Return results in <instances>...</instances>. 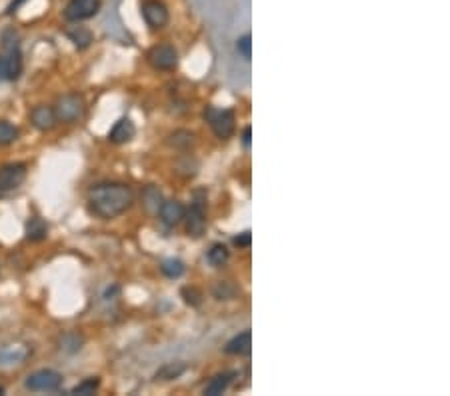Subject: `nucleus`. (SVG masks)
Returning <instances> with one entry per match:
<instances>
[{"label": "nucleus", "mask_w": 450, "mask_h": 396, "mask_svg": "<svg viewBox=\"0 0 450 396\" xmlns=\"http://www.w3.org/2000/svg\"><path fill=\"white\" fill-rule=\"evenodd\" d=\"M250 134H252V129H250V127H246L244 132H242V142H244L246 146H250Z\"/></svg>", "instance_id": "c85d7f7f"}, {"label": "nucleus", "mask_w": 450, "mask_h": 396, "mask_svg": "<svg viewBox=\"0 0 450 396\" xmlns=\"http://www.w3.org/2000/svg\"><path fill=\"white\" fill-rule=\"evenodd\" d=\"M235 376H237V372H235V370H228V372L216 374V376L212 378L211 382H209V384L204 386V395H207V396H218V395H222V393H226V391H228V386L233 384Z\"/></svg>", "instance_id": "dca6fc26"}, {"label": "nucleus", "mask_w": 450, "mask_h": 396, "mask_svg": "<svg viewBox=\"0 0 450 396\" xmlns=\"http://www.w3.org/2000/svg\"><path fill=\"white\" fill-rule=\"evenodd\" d=\"M66 36L70 38V42L79 49V51H84V49H88L90 47V42H92V32L88 30L86 27H72L66 30Z\"/></svg>", "instance_id": "a211bd4d"}, {"label": "nucleus", "mask_w": 450, "mask_h": 396, "mask_svg": "<svg viewBox=\"0 0 450 396\" xmlns=\"http://www.w3.org/2000/svg\"><path fill=\"white\" fill-rule=\"evenodd\" d=\"M98 386H101V380H98L96 376H92V378H86V380H82L80 384H77V386L70 391V395H77V396L94 395V393L98 391Z\"/></svg>", "instance_id": "5701e85b"}, {"label": "nucleus", "mask_w": 450, "mask_h": 396, "mask_svg": "<svg viewBox=\"0 0 450 396\" xmlns=\"http://www.w3.org/2000/svg\"><path fill=\"white\" fill-rule=\"evenodd\" d=\"M250 346H252V332L250 330H244L237 334L235 339H230L226 346H224V352L226 354H233V356H242V354H248L250 352Z\"/></svg>", "instance_id": "2eb2a0df"}, {"label": "nucleus", "mask_w": 450, "mask_h": 396, "mask_svg": "<svg viewBox=\"0 0 450 396\" xmlns=\"http://www.w3.org/2000/svg\"><path fill=\"white\" fill-rule=\"evenodd\" d=\"M204 118L211 122L212 131L218 138H230L235 132V112L233 110H216V108H207Z\"/></svg>", "instance_id": "423d86ee"}, {"label": "nucleus", "mask_w": 450, "mask_h": 396, "mask_svg": "<svg viewBox=\"0 0 450 396\" xmlns=\"http://www.w3.org/2000/svg\"><path fill=\"white\" fill-rule=\"evenodd\" d=\"M25 233H27V238L30 242H40V240H44L47 235H49V224H47L44 218L32 216V218H28L27 220Z\"/></svg>", "instance_id": "f3484780"}, {"label": "nucleus", "mask_w": 450, "mask_h": 396, "mask_svg": "<svg viewBox=\"0 0 450 396\" xmlns=\"http://www.w3.org/2000/svg\"><path fill=\"white\" fill-rule=\"evenodd\" d=\"M237 51L244 60H250V56H252V38H250V34L240 36L237 40Z\"/></svg>", "instance_id": "393cba45"}, {"label": "nucleus", "mask_w": 450, "mask_h": 396, "mask_svg": "<svg viewBox=\"0 0 450 396\" xmlns=\"http://www.w3.org/2000/svg\"><path fill=\"white\" fill-rule=\"evenodd\" d=\"M159 214L162 224L172 228V226H176L185 220V207L178 200H166V202L160 204Z\"/></svg>", "instance_id": "ddd939ff"}, {"label": "nucleus", "mask_w": 450, "mask_h": 396, "mask_svg": "<svg viewBox=\"0 0 450 396\" xmlns=\"http://www.w3.org/2000/svg\"><path fill=\"white\" fill-rule=\"evenodd\" d=\"M103 2L101 0H70L64 8V18L68 23H82L98 14Z\"/></svg>", "instance_id": "0eeeda50"}, {"label": "nucleus", "mask_w": 450, "mask_h": 396, "mask_svg": "<svg viewBox=\"0 0 450 396\" xmlns=\"http://www.w3.org/2000/svg\"><path fill=\"white\" fill-rule=\"evenodd\" d=\"M2 58L6 66V80H18L23 75V51L21 38L12 28H6L2 32Z\"/></svg>", "instance_id": "f03ea898"}, {"label": "nucleus", "mask_w": 450, "mask_h": 396, "mask_svg": "<svg viewBox=\"0 0 450 396\" xmlns=\"http://www.w3.org/2000/svg\"><path fill=\"white\" fill-rule=\"evenodd\" d=\"M185 370V362H168V365H164V367L157 372V378H160V380H172V378H178Z\"/></svg>", "instance_id": "4be33fe9"}, {"label": "nucleus", "mask_w": 450, "mask_h": 396, "mask_svg": "<svg viewBox=\"0 0 450 396\" xmlns=\"http://www.w3.org/2000/svg\"><path fill=\"white\" fill-rule=\"evenodd\" d=\"M148 62L157 70H174L178 66V53L170 44H159L148 53Z\"/></svg>", "instance_id": "1a4fd4ad"}, {"label": "nucleus", "mask_w": 450, "mask_h": 396, "mask_svg": "<svg viewBox=\"0 0 450 396\" xmlns=\"http://www.w3.org/2000/svg\"><path fill=\"white\" fill-rule=\"evenodd\" d=\"M23 2H25V0H12V2H10V6L6 8V14H14V12L18 10V6H21Z\"/></svg>", "instance_id": "cd10ccee"}, {"label": "nucleus", "mask_w": 450, "mask_h": 396, "mask_svg": "<svg viewBox=\"0 0 450 396\" xmlns=\"http://www.w3.org/2000/svg\"><path fill=\"white\" fill-rule=\"evenodd\" d=\"M235 246H239V248H248L250 246V242H252V233L250 230H246V233H242L239 237H235Z\"/></svg>", "instance_id": "bb28decb"}, {"label": "nucleus", "mask_w": 450, "mask_h": 396, "mask_svg": "<svg viewBox=\"0 0 450 396\" xmlns=\"http://www.w3.org/2000/svg\"><path fill=\"white\" fill-rule=\"evenodd\" d=\"M0 395H4V388H2V386H0Z\"/></svg>", "instance_id": "7c9ffc66"}, {"label": "nucleus", "mask_w": 450, "mask_h": 396, "mask_svg": "<svg viewBox=\"0 0 450 396\" xmlns=\"http://www.w3.org/2000/svg\"><path fill=\"white\" fill-rule=\"evenodd\" d=\"M84 110H86V105H84V98L80 94H66L62 98H58V103L54 106V114L58 120L62 122H77L84 116Z\"/></svg>", "instance_id": "39448f33"}, {"label": "nucleus", "mask_w": 450, "mask_h": 396, "mask_svg": "<svg viewBox=\"0 0 450 396\" xmlns=\"http://www.w3.org/2000/svg\"><path fill=\"white\" fill-rule=\"evenodd\" d=\"M133 202V188L122 183H105L88 190V211L98 218H116L129 211Z\"/></svg>", "instance_id": "f257e3e1"}, {"label": "nucleus", "mask_w": 450, "mask_h": 396, "mask_svg": "<svg viewBox=\"0 0 450 396\" xmlns=\"http://www.w3.org/2000/svg\"><path fill=\"white\" fill-rule=\"evenodd\" d=\"M207 259H209V263L212 266H224V264L228 263V259H230V252H228V248L224 244L218 242V244H212Z\"/></svg>", "instance_id": "6ab92c4d"}, {"label": "nucleus", "mask_w": 450, "mask_h": 396, "mask_svg": "<svg viewBox=\"0 0 450 396\" xmlns=\"http://www.w3.org/2000/svg\"><path fill=\"white\" fill-rule=\"evenodd\" d=\"M30 122H32V127H34L36 131L49 132L56 127L58 118H56V114H54V108L40 105L32 108V112H30Z\"/></svg>", "instance_id": "9b49d317"}, {"label": "nucleus", "mask_w": 450, "mask_h": 396, "mask_svg": "<svg viewBox=\"0 0 450 396\" xmlns=\"http://www.w3.org/2000/svg\"><path fill=\"white\" fill-rule=\"evenodd\" d=\"M27 179V164L23 162H12L4 164L0 168V192H10L25 183Z\"/></svg>", "instance_id": "6e6552de"}, {"label": "nucleus", "mask_w": 450, "mask_h": 396, "mask_svg": "<svg viewBox=\"0 0 450 396\" xmlns=\"http://www.w3.org/2000/svg\"><path fill=\"white\" fill-rule=\"evenodd\" d=\"M160 270L168 276V278H181L185 274V263L178 259H166L164 263L160 264Z\"/></svg>", "instance_id": "aec40b11"}, {"label": "nucleus", "mask_w": 450, "mask_h": 396, "mask_svg": "<svg viewBox=\"0 0 450 396\" xmlns=\"http://www.w3.org/2000/svg\"><path fill=\"white\" fill-rule=\"evenodd\" d=\"M142 200H144V207H146L150 212H159L160 204L164 202L162 196H160V192L155 188V186H148V188L142 192Z\"/></svg>", "instance_id": "412c9836"}, {"label": "nucleus", "mask_w": 450, "mask_h": 396, "mask_svg": "<svg viewBox=\"0 0 450 396\" xmlns=\"http://www.w3.org/2000/svg\"><path fill=\"white\" fill-rule=\"evenodd\" d=\"M2 80H6V66H4V58H2V54H0V82Z\"/></svg>", "instance_id": "c756f323"}, {"label": "nucleus", "mask_w": 450, "mask_h": 396, "mask_svg": "<svg viewBox=\"0 0 450 396\" xmlns=\"http://www.w3.org/2000/svg\"><path fill=\"white\" fill-rule=\"evenodd\" d=\"M142 18L153 30L164 28L168 23V8L160 0H146L142 4Z\"/></svg>", "instance_id": "9d476101"}, {"label": "nucleus", "mask_w": 450, "mask_h": 396, "mask_svg": "<svg viewBox=\"0 0 450 396\" xmlns=\"http://www.w3.org/2000/svg\"><path fill=\"white\" fill-rule=\"evenodd\" d=\"M25 386L34 393H56L62 386V374L51 369L36 370V372L28 374Z\"/></svg>", "instance_id": "20e7f679"}, {"label": "nucleus", "mask_w": 450, "mask_h": 396, "mask_svg": "<svg viewBox=\"0 0 450 396\" xmlns=\"http://www.w3.org/2000/svg\"><path fill=\"white\" fill-rule=\"evenodd\" d=\"M18 138V129L6 120H0V146H8Z\"/></svg>", "instance_id": "b1692460"}, {"label": "nucleus", "mask_w": 450, "mask_h": 396, "mask_svg": "<svg viewBox=\"0 0 450 396\" xmlns=\"http://www.w3.org/2000/svg\"><path fill=\"white\" fill-rule=\"evenodd\" d=\"M30 354V348L25 344H4L0 346V367L23 365Z\"/></svg>", "instance_id": "f8f14e48"}, {"label": "nucleus", "mask_w": 450, "mask_h": 396, "mask_svg": "<svg viewBox=\"0 0 450 396\" xmlns=\"http://www.w3.org/2000/svg\"><path fill=\"white\" fill-rule=\"evenodd\" d=\"M183 296H185L186 304H190V306H198L200 298H202L200 291H196V289H183Z\"/></svg>", "instance_id": "a878e982"}, {"label": "nucleus", "mask_w": 450, "mask_h": 396, "mask_svg": "<svg viewBox=\"0 0 450 396\" xmlns=\"http://www.w3.org/2000/svg\"><path fill=\"white\" fill-rule=\"evenodd\" d=\"M134 134H136V127H134V122L131 118H120L114 127H112V131L108 132V138H110V142H114V144H124V142H131L134 138Z\"/></svg>", "instance_id": "4468645a"}, {"label": "nucleus", "mask_w": 450, "mask_h": 396, "mask_svg": "<svg viewBox=\"0 0 450 396\" xmlns=\"http://www.w3.org/2000/svg\"><path fill=\"white\" fill-rule=\"evenodd\" d=\"M204 192H196L194 202L190 204V209L185 211L186 220V233L192 238H200L207 230V211H204Z\"/></svg>", "instance_id": "7ed1b4c3"}]
</instances>
